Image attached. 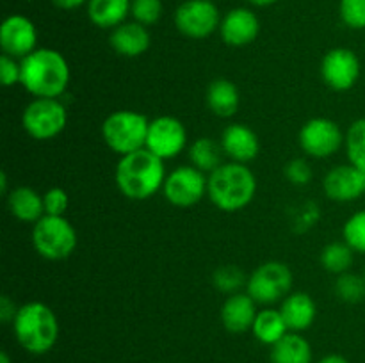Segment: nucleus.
Masks as SVG:
<instances>
[{"instance_id":"nucleus-1","label":"nucleus","mask_w":365,"mask_h":363,"mask_svg":"<svg viewBox=\"0 0 365 363\" xmlns=\"http://www.w3.org/2000/svg\"><path fill=\"white\" fill-rule=\"evenodd\" d=\"M20 66V85L34 98H59L70 85V64L59 50L36 48Z\"/></svg>"},{"instance_id":"nucleus-2","label":"nucleus","mask_w":365,"mask_h":363,"mask_svg":"<svg viewBox=\"0 0 365 363\" xmlns=\"http://www.w3.org/2000/svg\"><path fill=\"white\" fill-rule=\"evenodd\" d=\"M166 177L164 160L146 148L120 157L114 169L118 191L134 201H145L163 191Z\"/></svg>"},{"instance_id":"nucleus-3","label":"nucleus","mask_w":365,"mask_h":363,"mask_svg":"<svg viewBox=\"0 0 365 363\" xmlns=\"http://www.w3.org/2000/svg\"><path fill=\"white\" fill-rule=\"evenodd\" d=\"M11 326L16 342L29 354H46L59 340V319L56 312L41 301L21 305Z\"/></svg>"},{"instance_id":"nucleus-4","label":"nucleus","mask_w":365,"mask_h":363,"mask_svg":"<svg viewBox=\"0 0 365 363\" xmlns=\"http://www.w3.org/2000/svg\"><path fill=\"white\" fill-rule=\"evenodd\" d=\"M257 177L246 164L223 162L209 174L207 196L223 212H239L253 201Z\"/></svg>"},{"instance_id":"nucleus-5","label":"nucleus","mask_w":365,"mask_h":363,"mask_svg":"<svg viewBox=\"0 0 365 363\" xmlns=\"http://www.w3.org/2000/svg\"><path fill=\"white\" fill-rule=\"evenodd\" d=\"M148 125V117L138 110H114L103 120L102 137L114 153L123 157L145 148Z\"/></svg>"},{"instance_id":"nucleus-6","label":"nucleus","mask_w":365,"mask_h":363,"mask_svg":"<svg viewBox=\"0 0 365 363\" xmlns=\"http://www.w3.org/2000/svg\"><path fill=\"white\" fill-rule=\"evenodd\" d=\"M77 231L64 216H43L32 224V246L46 260H64L77 248Z\"/></svg>"},{"instance_id":"nucleus-7","label":"nucleus","mask_w":365,"mask_h":363,"mask_svg":"<svg viewBox=\"0 0 365 363\" xmlns=\"http://www.w3.org/2000/svg\"><path fill=\"white\" fill-rule=\"evenodd\" d=\"M292 270L278 260L264 262L248 276L246 292L255 299L257 305L269 306L284 301L292 290Z\"/></svg>"},{"instance_id":"nucleus-8","label":"nucleus","mask_w":365,"mask_h":363,"mask_svg":"<svg viewBox=\"0 0 365 363\" xmlns=\"http://www.w3.org/2000/svg\"><path fill=\"white\" fill-rule=\"evenodd\" d=\"M66 123L68 110L59 98H34L21 112V127L36 141L56 139Z\"/></svg>"},{"instance_id":"nucleus-9","label":"nucleus","mask_w":365,"mask_h":363,"mask_svg":"<svg viewBox=\"0 0 365 363\" xmlns=\"http://www.w3.org/2000/svg\"><path fill=\"white\" fill-rule=\"evenodd\" d=\"M209 191V177L195 166H178L168 173L163 194L168 203L178 209H187L202 201Z\"/></svg>"},{"instance_id":"nucleus-10","label":"nucleus","mask_w":365,"mask_h":363,"mask_svg":"<svg viewBox=\"0 0 365 363\" xmlns=\"http://www.w3.org/2000/svg\"><path fill=\"white\" fill-rule=\"evenodd\" d=\"M221 14L212 0H185L175 11V27L189 39H205L220 31Z\"/></svg>"},{"instance_id":"nucleus-11","label":"nucleus","mask_w":365,"mask_h":363,"mask_svg":"<svg viewBox=\"0 0 365 363\" xmlns=\"http://www.w3.org/2000/svg\"><path fill=\"white\" fill-rule=\"evenodd\" d=\"M346 134L330 117H312L302 127L298 142L312 159H328L344 146Z\"/></svg>"},{"instance_id":"nucleus-12","label":"nucleus","mask_w":365,"mask_h":363,"mask_svg":"<svg viewBox=\"0 0 365 363\" xmlns=\"http://www.w3.org/2000/svg\"><path fill=\"white\" fill-rule=\"evenodd\" d=\"M187 146L185 125L175 116H159L150 121L146 135V149L164 162L180 155Z\"/></svg>"},{"instance_id":"nucleus-13","label":"nucleus","mask_w":365,"mask_h":363,"mask_svg":"<svg viewBox=\"0 0 365 363\" xmlns=\"http://www.w3.org/2000/svg\"><path fill=\"white\" fill-rule=\"evenodd\" d=\"M360 71L362 64L359 56L346 46L328 50L321 60V77L324 84L334 91H348L355 88L360 78Z\"/></svg>"},{"instance_id":"nucleus-14","label":"nucleus","mask_w":365,"mask_h":363,"mask_svg":"<svg viewBox=\"0 0 365 363\" xmlns=\"http://www.w3.org/2000/svg\"><path fill=\"white\" fill-rule=\"evenodd\" d=\"M0 48L6 56L21 60L38 48V28L24 14H9L0 25Z\"/></svg>"},{"instance_id":"nucleus-15","label":"nucleus","mask_w":365,"mask_h":363,"mask_svg":"<svg viewBox=\"0 0 365 363\" xmlns=\"http://www.w3.org/2000/svg\"><path fill=\"white\" fill-rule=\"evenodd\" d=\"M323 191L328 199L337 203H351L365 194V171L351 164L335 166L324 174Z\"/></svg>"},{"instance_id":"nucleus-16","label":"nucleus","mask_w":365,"mask_h":363,"mask_svg":"<svg viewBox=\"0 0 365 363\" xmlns=\"http://www.w3.org/2000/svg\"><path fill=\"white\" fill-rule=\"evenodd\" d=\"M260 34V20L255 11L248 7H234L221 16L220 36L228 46L252 45Z\"/></svg>"},{"instance_id":"nucleus-17","label":"nucleus","mask_w":365,"mask_h":363,"mask_svg":"<svg viewBox=\"0 0 365 363\" xmlns=\"http://www.w3.org/2000/svg\"><path fill=\"white\" fill-rule=\"evenodd\" d=\"M220 144L232 162L248 164L257 159L260 152L259 135L242 123H230L221 132Z\"/></svg>"},{"instance_id":"nucleus-18","label":"nucleus","mask_w":365,"mask_h":363,"mask_svg":"<svg viewBox=\"0 0 365 363\" xmlns=\"http://www.w3.org/2000/svg\"><path fill=\"white\" fill-rule=\"evenodd\" d=\"M257 313L255 299L248 292H237L225 299L221 306V324L230 333H246L252 331Z\"/></svg>"},{"instance_id":"nucleus-19","label":"nucleus","mask_w":365,"mask_h":363,"mask_svg":"<svg viewBox=\"0 0 365 363\" xmlns=\"http://www.w3.org/2000/svg\"><path fill=\"white\" fill-rule=\"evenodd\" d=\"M109 43L118 56L134 59V57L143 56L150 48L152 36H150L148 27L134 20H127L110 31Z\"/></svg>"},{"instance_id":"nucleus-20","label":"nucleus","mask_w":365,"mask_h":363,"mask_svg":"<svg viewBox=\"0 0 365 363\" xmlns=\"http://www.w3.org/2000/svg\"><path fill=\"white\" fill-rule=\"evenodd\" d=\"M284 315L285 324L292 333H302L307 331L317 317V305L312 295L307 292H291L278 308Z\"/></svg>"},{"instance_id":"nucleus-21","label":"nucleus","mask_w":365,"mask_h":363,"mask_svg":"<svg viewBox=\"0 0 365 363\" xmlns=\"http://www.w3.org/2000/svg\"><path fill=\"white\" fill-rule=\"evenodd\" d=\"M7 209L11 216L16 217L21 223H38L45 216V203H43V194L34 191L32 187L21 185V187L13 189L7 194Z\"/></svg>"},{"instance_id":"nucleus-22","label":"nucleus","mask_w":365,"mask_h":363,"mask_svg":"<svg viewBox=\"0 0 365 363\" xmlns=\"http://www.w3.org/2000/svg\"><path fill=\"white\" fill-rule=\"evenodd\" d=\"M207 105L217 117H232L241 105L239 88L228 78H216L207 88Z\"/></svg>"},{"instance_id":"nucleus-23","label":"nucleus","mask_w":365,"mask_h":363,"mask_svg":"<svg viewBox=\"0 0 365 363\" xmlns=\"http://www.w3.org/2000/svg\"><path fill=\"white\" fill-rule=\"evenodd\" d=\"M132 0H88L86 9L93 25L100 28H116L127 21Z\"/></svg>"},{"instance_id":"nucleus-24","label":"nucleus","mask_w":365,"mask_h":363,"mask_svg":"<svg viewBox=\"0 0 365 363\" xmlns=\"http://www.w3.org/2000/svg\"><path fill=\"white\" fill-rule=\"evenodd\" d=\"M271 363H314L312 345L302 333L289 331L271 347Z\"/></svg>"},{"instance_id":"nucleus-25","label":"nucleus","mask_w":365,"mask_h":363,"mask_svg":"<svg viewBox=\"0 0 365 363\" xmlns=\"http://www.w3.org/2000/svg\"><path fill=\"white\" fill-rule=\"evenodd\" d=\"M252 333L260 344L273 347L277 342H280L289 333V327L280 310L264 308L259 310V313H257L255 322L252 326Z\"/></svg>"},{"instance_id":"nucleus-26","label":"nucleus","mask_w":365,"mask_h":363,"mask_svg":"<svg viewBox=\"0 0 365 363\" xmlns=\"http://www.w3.org/2000/svg\"><path fill=\"white\" fill-rule=\"evenodd\" d=\"M223 155V148L212 137H200L196 141H192L191 146H189V160H191V166L203 171L205 174H210L216 167H220L223 164L221 162V157Z\"/></svg>"},{"instance_id":"nucleus-27","label":"nucleus","mask_w":365,"mask_h":363,"mask_svg":"<svg viewBox=\"0 0 365 363\" xmlns=\"http://www.w3.org/2000/svg\"><path fill=\"white\" fill-rule=\"evenodd\" d=\"M353 260H355V251L344 241L330 242L321 251V265H323L324 270L335 274V276L349 273Z\"/></svg>"},{"instance_id":"nucleus-28","label":"nucleus","mask_w":365,"mask_h":363,"mask_svg":"<svg viewBox=\"0 0 365 363\" xmlns=\"http://www.w3.org/2000/svg\"><path fill=\"white\" fill-rule=\"evenodd\" d=\"M346 153L351 166L365 171V117L353 121L346 132Z\"/></svg>"},{"instance_id":"nucleus-29","label":"nucleus","mask_w":365,"mask_h":363,"mask_svg":"<svg viewBox=\"0 0 365 363\" xmlns=\"http://www.w3.org/2000/svg\"><path fill=\"white\" fill-rule=\"evenodd\" d=\"M212 283L223 294H237L241 292L242 287H246L248 283V276L245 274V270L239 265L234 263H228V265H220L212 274Z\"/></svg>"},{"instance_id":"nucleus-30","label":"nucleus","mask_w":365,"mask_h":363,"mask_svg":"<svg viewBox=\"0 0 365 363\" xmlns=\"http://www.w3.org/2000/svg\"><path fill=\"white\" fill-rule=\"evenodd\" d=\"M335 295L341 301L349 302H360L365 298V280L364 276L353 273L339 274L335 280Z\"/></svg>"},{"instance_id":"nucleus-31","label":"nucleus","mask_w":365,"mask_h":363,"mask_svg":"<svg viewBox=\"0 0 365 363\" xmlns=\"http://www.w3.org/2000/svg\"><path fill=\"white\" fill-rule=\"evenodd\" d=\"M342 238L353 251L365 255V209L348 217L342 226Z\"/></svg>"},{"instance_id":"nucleus-32","label":"nucleus","mask_w":365,"mask_h":363,"mask_svg":"<svg viewBox=\"0 0 365 363\" xmlns=\"http://www.w3.org/2000/svg\"><path fill=\"white\" fill-rule=\"evenodd\" d=\"M163 0H132L130 16L145 27H152L163 18Z\"/></svg>"},{"instance_id":"nucleus-33","label":"nucleus","mask_w":365,"mask_h":363,"mask_svg":"<svg viewBox=\"0 0 365 363\" xmlns=\"http://www.w3.org/2000/svg\"><path fill=\"white\" fill-rule=\"evenodd\" d=\"M339 16L346 27L362 31L365 28V0H341Z\"/></svg>"},{"instance_id":"nucleus-34","label":"nucleus","mask_w":365,"mask_h":363,"mask_svg":"<svg viewBox=\"0 0 365 363\" xmlns=\"http://www.w3.org/2000/svg\"><path fill=\"white\" fill-rule=\"evenodd\" d=\"M285 177L291 182L292 185H298V187H305L310 184L314 177L312 166H310L309 160L305 159H292L289 160L287 166L284 169Z\"/></svg>"},{"instance_id":"nucleus-35","label":"nucleus","mask_w":365,"mask_h":363,"mask_svg":"<svg viewBox=\"0 0 365 363\" xmlns=\"http://www.w3.org/2000/svg\"><path fill=\"white\" fill-rule=\"evenodd\" d=\"M43 203L46 216H64L70 206V196L64 189L52 187L43 194Z\"/></svg>"},{"instance_id":"nucleus-36","label":"nucleus","mask_w":365,"mask_h":363,"mask_svg":"<svg viewBox=\"0 0 365 363\" xmlns=\"http://www.w3.org/2000/svg\"><path fill=\"white\" fill-rule=\"evenodd\" d=\"M20 77H21L20 60L2 53V56H0V78H2V85H6V88H13V85L20 84Z\"/></svg>"},{"instance_id":"nucleus-37","label":"nucleus","mask_w":365,"mask_h":363,"mask_svg":"<svg viewBox=\"0 0 365 363\" xmlns=\"http://www.w3.org/2000/svg\"><path fill=\"white\" fill-rule=\"evenodd\" d=\"M20 306H16V302L9 298L7 294H4L0 298V320L4 324H13L14 317H16Z\"/></svg>"},{"instance_id":"nucleus-38","label":"nucleus","mask_w":365,"mask_h":363,"mask_svg":"<svg viewBox=\"0 0 365 363\" xmlns=\"http://www.w3.org/2000/svg\"><path fill=\"white\" fill-rule=\"evenodd\" d=\"M52 4L63 11H73L88 4V0H52Z\"/></svg>"},{"instance_id":"nucleus-39","label":"nucleus","mask_w":365,"mask_h":363,"mask_svg":"<svg viewBox=\"0 0 365 363\" xmlns=\"http://www.w3.org/2000/svg\"><path fill=\"white\" fill-rule=\"evenodd\" d=\"M316 363H349V362L342 354H327L321 359H317Z\"/></svg>"},{"instance_id":"nucleus-40","label":"nucleus","mask_w":365,"mask_h":363,"mask_svg":"<svg viewBox=\"0 0 365 363\" xmlns=\"http://www.w3.org/2000/svg\"><path fill=\"white\" fill-rule=\"evenodd\" d=\"M248 2L255 7H269L273 4H277L278 0H248Z\"/></svg>"},{"instance_id":"nucleus-41","label":"nucleus","mask_w":365,"mask_h":363,"mask_svg":"<svg viewBox=\"0 0 365 363\" xmlns=\"http://www.w3.org/2000/svg\"><path fill=\"white\" fill-rule=\"evenodd\" d=\"M0 191H2V194H9V191H7V174L6 171H2L0 173Z\"/></svg>"},{"instance_id":"nucleus-42","label":"nucleus","mask_w":365,"mask_h":363,"mask_svg":"<svg viewBox=\"0 0 365 363\" xmlns=\"http://www.w3.org/2000/svg\"><path fill=\"white\" fill-rule=\"evenodd\" d=\"M0 363H11V358H9V354H7L6 351H2V352H0Z\"/></svg>"},{"instance_id":"nucleus-43","label":"nucleus","mask_w":365,"mask_h":363,"mask_svg":"<svg viewBox=\"0 0 365 363\" xmlns=\"http://www.w3.org/2000/svg\"><path fill=\"white\" fill-rule=\"evenodd\" d=\"M362 276H364V280H365V269H364V274H362Z\"/></svg>"}]
</instances>
